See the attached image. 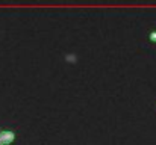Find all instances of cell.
<instances>
[{"label":"cell","mask_w":156,"mask_h":145,"mask_svg":"<svg viewBox=\"0 0 156 145\" xmlns=\"http://www.w3.org/2000/svg\"><path fill=\"white\" fill-rule=\"evenodd\" d=\"M149 40H150L153 44H156V29L155 30H152V32L149 33Z\"/></svg>","instance_id":"7a4b0ae2"},{"label":"cell","mask_w":156,"mask_h":145,"mask_svg":"<svg viewBox=\"0 0 156 145\" xmlns=\"http://www.w3.org/2000/svg\"><path fill=\"white\" fill-rule=\"evenodd\" d=\"M17 141V132L8 127L0 129V145H12Z\"/></svg>","instance_id":"6da1fadb"}]
</instances>
